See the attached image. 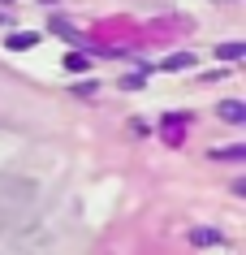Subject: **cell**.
Segmentation results:
<instances>
[{
  "label": "cell",
  "mask_w": 246,
  "mask_h": 255,
  "mask_svg": "<svg viewBox=\"0 0 246 255\" xmlns=\"http://www.w3.org/2000/svg\"><path fill=\"white\" fill-rule=\"evenodd\" d=\"M220 117H225V121H246V108L229 100V104H220Z\"/></svg>",
  "instance_id": "obj_1"
},
{
  "label": "cell",
  "mask_w": 246,
  "mask_h": 255,
  "mask_svg": "<svg viewBox=\"0 0 246 255\" xmlns=\"http://www.w3.org/2000/svg\"><path fill=\"white\" fill-rule=\"evenodd\" d=\"M216 56H225V61H238V56H242V43H225Z\"/></svg>",
  "instance_id": "obj_2"
}]
</instances>
